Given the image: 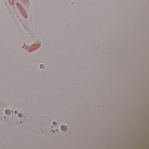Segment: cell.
I'll use <instances>...</instances> for the list:
<instances>
[{"label": "cell", "mask_w": 149, "mask_h": 149, "mask_svg": "<svg viewBox=\"0 0 149 149\" xmlns=\"http://www.w3.org/2000/svg\"><path fill=\"white\" fill-rule=\"evenodd\" d=\"M23 2H24V4H27L28 3V1L26 0H23Z\"/></svg>", "instance_id": "obj_4"}, {"label": "cell", "mask_w": 149, "mask_h": 149, "mask_svg": "<svg viewBox=\"0 0 149 149\" xmlns=\"http://www.w3.org/2000/svg\"><path fill=\"white\" fill-rule=\"evenodd\" d=\"M9 3H10V4H11V5H14L15 4L14 0H9Z\"/></svg>", "instance_id": "obj_3"}, {"label": "cell", "mask_w": 149, "mask_h": 149, "mask_svg": "<svg viewBox=\"0 0 149 149\" xmlns=\"http://www.w3.org/2000/svg\"><path fill=\"white\" fill-rule=\"evenodd\" d=\"M17 6L19 9V11L20 12L22 16L25 18H27L28 17V15L26 12V10L24 9V8L19 3H17Z\"/></svg>", "instance_id": "obj_2"}, {"label": "cell", "mask_w": 149, "mask_h": 149, "mask_svg": "<svg viewBox=\"0 0 149 149\" xmlns=\"http://www.w3.org/2000/svg\"><path fill=\"white\" fill-rule=\"evenodd\" d=\"M41 47V43L40 42H36L32 44L31 46H29L28 49V51L29 52H33L35 50H37L38 49L40 48Z\"/></svg>", "instance_id": "obj_1"}]
</instances>
